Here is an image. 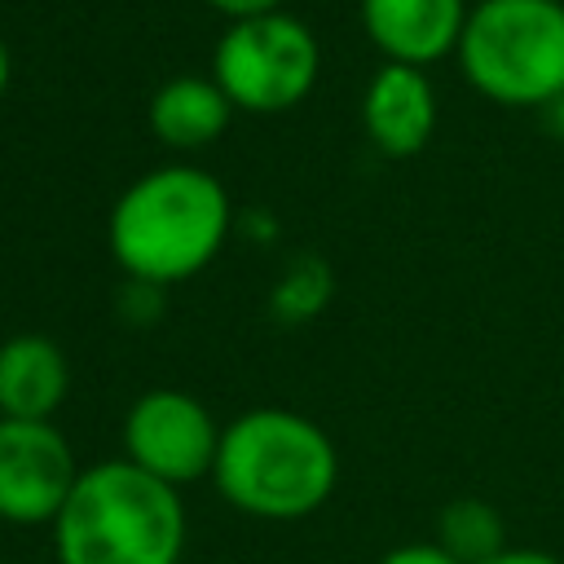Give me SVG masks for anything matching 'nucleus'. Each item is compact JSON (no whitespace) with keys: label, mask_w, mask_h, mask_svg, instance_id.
Returning <instances> with one entry per match:
<instances>
[{"label":"nucleus","mask_w":564,"mask_h":564,"mask_svg":"<svg viewBox=\"0 0 564 564\" xmlns=\"http://www.w3.org/2000/svg\"><path fill=\"white\" fill-rule=\"evenodd\" d=\"M229 194L212 172L194 163H167L119 194L106 242L128 278L145 286H172L216 260L229 238Z\"/></svg>","instance_id":"f257e3e1"},{"label":"nucleus","mask_w":564,"mask_h":564,"mask_svg":"<svg viewBox=\"0 0 564 564\" xmlns=\"http://www.w3.org/2000/svg\"><path fill=\"white\" fill-rule=\"evenodd\" d=\"M212 480L242 516L304 520L335 494L339 454L313 419L282 405H260L220 427Z\"/></svg>","instance_id":"f03ea898"},{"label":"nucleus","mask_w":564,"mask_h":564,"mask_svg":"<svg viewBox=\"0 0 564 564\" xmlns=\"http://www.w3.org/2000/svg\"><path fill=\"white\" fill-rule=\"evenodd\" d=\"M53 546L57 564H181V489L145 476L128 458L93 463L53 520Z\"/></svg>","instance_id":"7ed1b4c3"},{"label":"nucleus","mask_w":564,"mask_h":564,"mask_svg":"<svg viewBox=\"0 0 564 564\" xmlns=\"http://www.w3.org/2000/svg\"><path fill=\"white\" fill-rule=\"evenodd\" d=\"M454 57L480 97L546 110L564 93V0H480Z\"/></svg>","instance_id":"20e7f679"},{"label":"nucleus","mask_w":564,"mask_h":564,"mask_svg":"<svg viewBox=\"0 0 564 564\" xmlns=\"http://www.w3.org/2000/svg\"><path fill=\"white\" fill-rule=\"evenodd\" d=\"M322 70V48L313 31L291 13L238 18L225 26L212 53V79L234 110L278 115L300 106Z\"/></svg>","instance_id":"39448f33"},{"label":"nucleus","mask_w":564,"mask_h":564,"mask_svg":"<svg viewBox=\"0 0 564 564\" xmlns=\"http://www.w3.org/2000/svg\"><path fill=\"white\" fill-rule=\"evenodd\" d=\"M216 449H220L216 419L198 397L181 388L141 392L123 419V458L172 489L212 476Z\"/></svg>","instance_id":"423d86ee"},{"label":"nucleus","mask_w":564,"mask_h":564,"mask_svg":"<svg viewBox=\"0 0 564 564\" xmlns=\"http://www.w3.org/2000/svg\"><path fill=\"white\" fill-rule=\"evenodd\" d=\"M79 480L75 454L53 419H0V520L53 524Z\"/></svg>","instance_id":"0eeeda50"},{"label":"nucleus","mask_w":564,"mask_h":564,"mask_svg":"<svg viewBox=\"0 0 564 564\" xmlns=\"http://www.w3.org/2000/svg\"><path fill=\"white\" fill-rule=\"evenodd\" d=\"M467 0H361V26L383 62L427 70L458 48Z\"/></svg>","instance_id":"6e6552de"},{"label":"nucleus","mask_w":564,"mask_h":564,"mask_svg":"<svg viewBox=\"0 0 564 564\" xmlns=\"http://www.w3.org/2000/svg\"><path fill=\"white\" fill-rule=\"evenodd\" d=\"M361 123L388 159L419 154L436 132V93L419 66L383 62L361 97Z\"/></svg>","instance_id":"1a4fd4ad"},{"label":"nucleus","mask_w":564,"mask_h":564,"mask_svg":"<svg viewBox=\"0 0 564 564\" xmlns=\"http://www.w3.org/2000/svg\"><path fill=\"white\" fill-rule=\"evenodd\" d=\"M70 388L62 348L48 335H9L0 344V419H53Z\"/></svg>","instance_id":"9d476101"},{"label":"nucleus","mask_w":564,"mask_h":564,"mask_svg":"<svg viewBox=\"0 0 564 564\" xmlns=\"http://www.w3.org/2000/svg\"><path fill=\"white\" fill-rule=\"evenodd\" d=\"M229 97L212 75H172L150 97V132L172 150H203L229 128Z\"/></svg>","instance_id":"9b49d317"},{"label":"nucleus","mask_w":564,"mask_h":564,"mask_svg":"<svg viewBox=\"0 0 564 564\" xmlns=\"http://www.w3.org/2000/svg\"><path fill=\"white\" fill-rule=\"evenodd\" d=\"M436 542L458 560V564H485L494 555L507 551V529H502V516L480 502V498H458L441 511V524H436Z\"/></svg>","instance_id":"f8f14e48"},{"label":"nucleus","mask_w":564,"mask_h":564,"mask_svg":"<svg viewBox=\"0 0 564 564\" xmlns=\"http://www.w3.org/2000/svg\"><path fill=\"white\" fill-rule=\"evenodd\" d=\"M326 291H330L326 269H322L317 260H295V269H291L286 282L278 286V308H282V313H295V317L317 313L322 300H326Z\"/></svg>","instance_id":"ddd939ff"},{"label":"nucleus","mask_w":564,"mask_h":564,"mask_svg":"<svg viewBox=\"0 0 564 564\" xmlns=\"http://www.w3.org/2000/svg\"><path fill=\"white\" fill-rule=\"evenodd\" d=\"M379 564H458L441 542H410V546H392Z\"/></svg>","instance_id":"4468645a"},{"label":"nucleus","mask_w":564,"mask_h":564,"mask_svg":"<svg viewBox=\"0 0 564 564\" xmlns=\"http://www.w3.org/2000/svg\"><path fill=\"white\" fill-rule=\"evenodd\" d=\"M216 13H225V18H260V13H278L282 9V0H207Z\"/></svg>","instance_id":"2eb2a0df"},{"label":"nucleus","mask_w":564,"mask_h":564,"mask_svg":"<svg viewBox=\"0 0 564 564\" xmlns=\"http://www.w3.org/2000/svg\"><path fill=\"white\" fill-rule=\"evenodd\" d=\"M485 564H564V560H555V555H546V551H533V546H507L502 555H494V560H485Z\"/></svg>","instance_id":"dca6fc26"},{"label":"nucleus","mask_w":564,"mask_h":564,"mask_svg":"<svg viewBox=\"0 0 564 564\" xmlns=\"http://www.w3.org/2000/svg\"><path fill=\"white\" fill-rule=\"evenodd\" d=\"M546 123H551V132L564 141V93H560V97L546 106Z\"/></svg>","instance_id":"f3484780"},{"label":"nucleus","mask_w":564,"mask_h":564,"mask_svg":"<svg viewBox=\"0 0 564 564\" xmlns=\"http://www.w3.org/2000/svg\"><path fill=\"white\" fill-rule=\"evenodd\" d=\"M9 75H13V57H9V44L0 40V97H4V88H9Z\"/></svg>","instance_id":"a211bd4d"}]
</instances>
